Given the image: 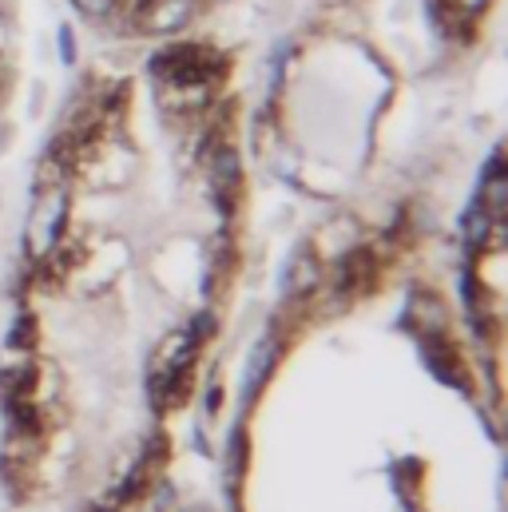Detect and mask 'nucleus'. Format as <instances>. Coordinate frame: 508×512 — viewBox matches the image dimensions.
Instances as JSON below:
<instances>
[{"instance_id":"obj_9","label":"nucleus","mask_w":508,"mask_h":512,"mask_svg":"<svg viewBox=\"0 0 508 512\" xmlns=\"http://www.w3.org/2000/svg\"><path fill=\"white\" fill-rule=\"evenodd\" d=\"M405 318H413L417 322V330L413 334H433V330H449L445 326V302L433 294V290H413V298H409V310H405Z\"/></svg>"},{"instance_id":"obj_17","label":"nucleus","mask_w":508,"mask_h":512,"mask_svg":"<svg viewBox=\"0 0 508 512\" xmlns=\"http://www.w3.org/2000/svg\"><path fill=\"white\" fill-rule=\"evenodd\" d=\"M92 512H116V505H104V509H100V505H96V509Z\"/></svg>"},{"instance_id":"obj_16","label":"nucleus","mask_w":508,"mask_h":512,"mask_svg":"<svg viewBox=\"0 0 508 512\" xmlns=\"http://www.w3.org/2000/svg\"><path fill=\"white\" fill-rule=\"evenodd\" d=\"M60 56H64V64H72V60H76V40H72V32H68V28H60Z\"/></svg>"},{"instance_id":"obj_15","label":"nucleus","mask_w":508,"mask_h":512,"mask_svg":"<svg viewBox=\"0 0 508 512\" xmlns=\"http://www.w3.org/2000/svg\"><path fill=\"white\" fill-rule=\"evenodd\" d=\"M72 4H76L84 16H112L120 0H72Z\"/></svg>"},{"instance_id":"obj_8","label":"nucleus","mask_w":508,"mask_h":512,"mask_svg":"<svg viewBox=\"0 0 508 512\" xmlns=\"http://www.w3.org/2000/svg\"><path fill=\"white\" fill-rule=\"evenodd\" d=\"M40 385V366L36 362H16L8 370H0V409L16 405V401H28Z\"/></svg>"},{"instance_id":"obj_12","label":"nucleus","mask_w":508,"mask_h":512,"mask_svg":"<svg viewBox=\"0 0 508 512\" xmlns=\"http://www.w3.org/2000/svg\"><path fill=\"white\" fill-rule=\"evenodd\" d=\"M36 338H40L36 314H16V318H12V330H8V338H4V346H8L12 354H28V350H36Z\"/></svg>"},{"instance_id":"obj_14","label":"nucleus","mask_w":508,"mask_h":512,"mask_svg":"<svg viewBox=\"0 0 508 512\" xmlns=\"http://www.w3.org/2000/svg\"><path fill=\"white\" fill-rule=\"evenodd\" d=\"M227 469H231V485H239L247 477V433L235 429L231 433V457H227Z\"/></svg>"},{"instance_id":"obj_4","label":"nucleus","mask_w":508,"mask_h":512,"mask_svg":"<svg viewBox=\"0 0 508 512\" xmlns=\"http://www.w3.org/2000/svg\"><path fill=\"white\" fill-rule=\"evenodd\" d=\"M378 274H381V258L374 247H354V251H346V255L338 258V266H334V302H358V298H366L374 286H378Z\"/></svg>"},{"instance_id":"obj_3","label":"nucleus","mask_w":508,"mask_h":512,"mask_svg":"<svg viewBox=\"0 0 508 512\" xmlns=\"http://www.w3.org/2000/svg\"><path fill=\"white\" fill-rule=\"evenodd\" d=\"M417 338V350L425 358V370L437 378L441 385H453L461 393H473V374H469V362L461 354V346L449 338V330H433V334H413Z\"/></svg>"},{"instance_id":"obj_2","label":"nucleus","mask_w":508,"mask_h":512,"mask_svg":"<svg viewBox=\"0 0 508 512\" xmlns=\"http://www.w3.org/2000/svg\"><path fill=\"white\" fill-rule=\"evenodd\" d=\"M227 72H231V56L219 52L215 44H203V40H195V44H167L163 52L151 56V76L163 80L167 88L207 92Z\"/></svg>"},{"instance_id":"obj_1","label":"nucleus","mask_w":508,"mask_h":512,"mask_svg":"<svg viewBox=\"0 0 508 512\" xmlns=\"http://www.w3.org/2000/svg\"><path fill=\"white\" fill-rule=\"evenodd\" d=\"M203 334L199 326H183L179 334H171L155 362H151V374H147V393H151V405L155 409H179L191 401V389H195V370H199V350H203Z\"/></svg>"},{"instance_id":"obj_6","label":"nucleus","mask_w":508,"mask_h":512,"mask_svg":"<svg viewBox=\"0 0 508 512\" xmlns=\"http://www.w3.org/2000/svg\"><path fill=\"white\" fill-rule=\"evenodd\" d=\"M318 286H322V258L314 255V247H298V251L290 255V266H286L282 294H286L290 302H306Z\"/></svg>"},{"instance_id":"obj_10","label":"nucleus","mask_w":508,"mask_h":512,"mask_svg":"<svg viewBox=\"0 0 508 512\" xmlns=\"http://www.w3.org/2000/svg\"><path fill=\"white\" fill-rule=\"evenodd\" d=\"M4 413H8V437H12V441H36V437H40L44 413H40L36 397H28V401H16V405H8Z\"/></svg>"},{"instance_id":"obj_11","label":"nucleus","mask_w":508,"mask_h":512,"mask_svg":"<svg viewBox=\"0 0 508 512\" xmlns=\"http://www.w3.org/2000/svg\"><path fill=\"white\" fill-rule=\"evenodd\" d=\"M274 358H278V342H274V338H262V342L254 346L251 366H247V378H243V393H247V397H254V393L262 389V382L270 378Z\"/></svg>"},{"instance_id":"obj_5","label":"nucleus","mask_w":508,"mask_h":512,"mask_svg":"<svg viewBox=\"0 0 508 512\" xmlns=\"http://www.w3.org/2000/svg\"><path fill=\"white\" fill-rule=\"evenodd\" d=\"M167 453H171V445H167V437L163 433H151L147 441H143V449H139V457L131 461V469H127V477L120 481V489L112 493V501L108 505H127V501H139L151 485H155V477L163 473V465H167Z\"/></svg>"},{"instance_id":"obj_13","label":"nucleus","mask_w":508,"mask_h":512,"mask_svg":"<svg viewBox=\"0 0 508 512\" xmlns=\"http://www.w3.org/2000/svg\"><path fill=\"white\" fill-rule=\"evenodd\" d=\"M64 223H68V211L64 207H40L36 211V219H32V235L40 231V247L48 251V247H56V239H60V231H64Z\"/></svg>"},{"instance_id":"obj_7","label":"nucleus","mask_w":508,"mask_h":512,"mask_svg":"<svg viewBox=\"0 0 508 512\" xmlns=\"http://www.w3.org/2000/svg\"><path fill=\"white\" fill-rule=\"evenodd\" d=\"M199 0H147L143 4V28L147 32H179L191 24Z\"/></svg>"}]
</instances>
